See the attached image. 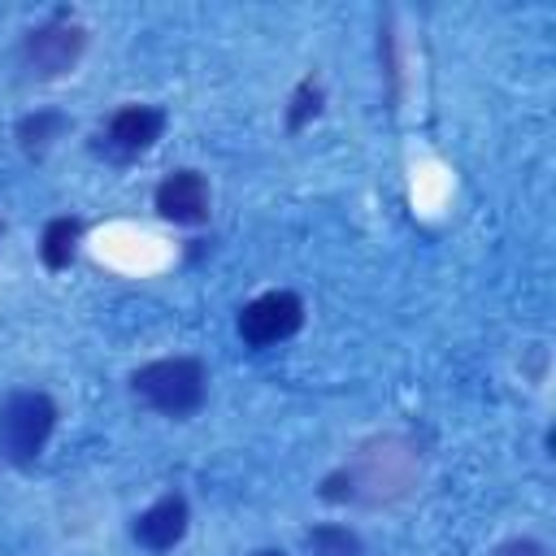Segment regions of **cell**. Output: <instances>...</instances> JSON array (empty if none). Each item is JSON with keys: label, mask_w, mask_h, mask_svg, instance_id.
I'll return each mask as SVG.
<instances>
[{"label": "cell", "mask_w": 556, "mask_h": 556, "mask_svg": "<svg viewBox=\"0 0 556 556\" xmlns=\"http://www.w3.org/2000/svg\"><path fill=\"white\" fill-rule=\"evenodd\" d=\"M413 482V452L395 439H382L374 447H365L352 465H343L339 473L326 478L321 500L343 504V500H395L404 495Z\"/></svg>", "instance_id": "obj_1"}, {"label": "cell", "mask_w": 556, "mask_h": 556, "mask_svg": "<svg viewBox=\"0 0 556 556\" xmlns=\"http://www.w3.org/2000/svg\"><path fill=\"white\" fill-rule=\"evenodd\" d=\"M130 391L135 400H143L152 413H165V417H187L204 404V391H208V374L195 356H161V361H148L130 374Z\"/></svg>", "instance_id": "obj_2"}, {"label": "cell", "mask_w": 556, "mask_h": 556, "mask_svg": "<svg viewBox=\"0 0 556 556\" xmlns=\"http://www.w3.org/2000/svg\"><path fill=\"white\" fill-rule=\"evenodd\" d=\"M56 430V404L43 391H13L0 400V460L35 465Z\"/></svg>", "instance_id": "obj_3"}, {"label": "cell", "mask_w": 556, "mask_h": 556, "mask_svg": "<svg viewBox=\"0 0 556 556\" xmlns=\"http://www.w3.org/2000/svg\"><path fill=\"white\" fill-rule=\"evenodd\" d=\"M87 52V30L78 22H48L22 39V70L30 78H61Z\"/></svg>", "instance_id": "obj_4"}, {"label": "cell", "mask_w": 556, "mask_h": 556, "mask_svg": "<svg viewBox=\"0 0 556 556\" xmlns=\"http://www.w3.org/2000/svg\"><path fill=\"white\" fill-rule=\"evenodd\" d=\"M304 326V300L295 291H265L239 308V339L248 348H274Z\"/></svg>", "instance_id": "obj_5"}, {"label": "cell", "mask_w": 556, "mask_h": 556, "mask_svg": "<svg viewBox=\"0 0 556 556\" xmlns=\"http://www.w3.org/2000/svg\"><path fill=\"white\" fill-rule=\"evenodd\" d=\"M187 521H191L187 495L169 491V495L152 500V504H148V508L135 517L130 534H135V543H139V547H148V552H169V547H178V543H182Z\"/></svg>", "instance_id": "obj_6"}, {"label": "cell", "mask_w": 556, "mask_h": 556, "mask_svg": "<svg viewBox=\"0 0 556 556\" xmlns=\"http://www.w3.org/2000/svg\"><path fill=\"white\" fill-rule=\"evenodd\" d=\"M156 213L178 226H200L208 217V182L195 169H174L156 187Z\"/></svg>", "instance_id": "obj_7"}, {"label": "cell", "mask_w": 556, "mask_h": 556, "mask_svg": "<svg viewBox=\"0 0 556 556\" xmlns=\"http://www.w3.org/2000/svg\"><path fill=\"white\" fill-rule=\"evenodd\" d=\"M165 130V113L152 109V104H126L109 117V148L122 152V156H135V152H148Z\"/></svg>", "instance_id": "obj_8"}, {"label": "cell", "mask_w": 556, "mask_h": 556, "mask_svg": "<svg viewBox=\"0 0 556 556\" xmlns=\"http://www.w3.org/2000/svg\"><path fill=\"white\" fill-rule=\"evenodd\" d=\"M78 239H83V222L78 217H52L43 226V239H39V261L48 269H65L78 252Z\"/></svg>", "instance_id": "obj_9"}, {"label": "cell", "mask_w": 556, "mask_h": 556, "mask_svg": "<svg viewBox=\"0 0 556 556\" xmlns=\"http://www.w3.org/2000/svg\"><path fill=\"white\" fill-rule=\"evenodd\" d=\"M65 113H56V109H35V113H26L22 122H17V143H22V152H30V156H43L61 135H65Z\"/></svg>", "instance_id": "obj_10"}, {"label": "cell", "mask_w": 556, "mask_h": 556, "mask_svg": "<svg viewBox=\"0 0 556 556\" xmlns=\"http://www.w3.org/2000/svg\"><path fill=\"white\" fill-rule=\"evenodd\" d=\"M313 556H361V539L348 526H317L308 530Z\"/></svg>", "instance_id": "obj_11"}, {"label": "cell", "mask_w": 556, "mask_h": 556, "mask_svg": "<svg viewBox=\"0 0 556 556\" xmlns=\"http://www.w3.org/2000/svg\"><path fill=\"white\" fill-rule=\"evenodd\" d=\"M317 109H321V87H317L313 78H304V83L295 87V96H291V113H287V126H291V130H300L308 117H317Z\"/></svg>", "instance_id": "obj_12"}, {"label": "cell", "mask_w": 556, "mask_h": 556, "mask_svg": "<svg viewBox=\"0 0 556 556\" xmlns=\"http://www.w3.org/2000/svg\"><path fill=\"white\" fill-rule=\"evenodd\" d=\"M491 556H552V552H547V547H543L539 539L521 534V539H504V543H500V547H495Z\"/></svg>", "instance_id": "obj_13"}, {"label": "cell", "mask_w": 556, "mask_h": 556, "mask_svg": "<svg viewBox=\"0 0 556 556\" xmlns=\"http://www.w3.org/2000/svg\"><path fill=\"white\" fill-rule=\"evenodd\" d=\"M256 556H282V552H256Z\"/></svg>", "instance_id": "obj_14"}]
</instances>
